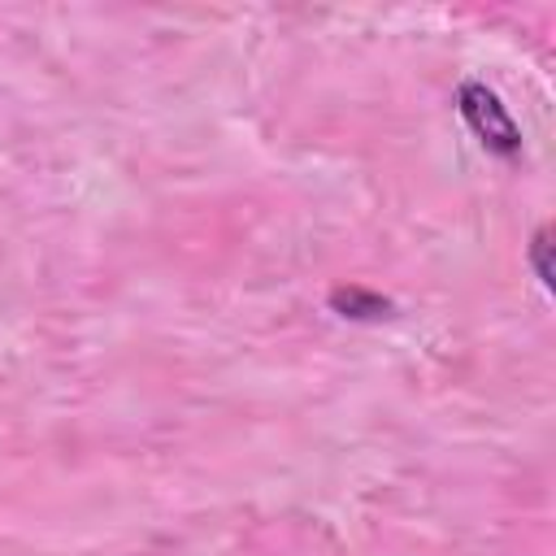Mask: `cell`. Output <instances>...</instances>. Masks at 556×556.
Wrapping results in <instances>:
<instances>
[{"label":"cell","instance_id":"6da1fadb","mask_svg":"<svg viewBox=\"0 0 556 556\" xmlns=\"http://www.w3.org/2000/svg\"><path fill=\"white\" fill-rule=\"evenodd\" d=\"M456 109H460L465 126L473 130V139H478L486 152H495V156H504V161L521 156V126L513 122L508 104H504L486 83L465 78V83L456 87Z\"/></svg>","mask_w":556,"mask_h":556},{"label":"cell","instance_id":"7a4b0ae2","mask_svg":"<svg viewBox=\"0 0 556 556\" xmlns=\"http://www.w3.org/2000/svg\"><path fill=\"white\" fill-rule=\"evenodd\" d=\"M330 308L339 317H352V321H378V317H391L395 304L378 291H365V287H334L330 291Z\"/></svg>","mask_w":556,"mask_h":556},{"label":"cell","instance_id":"3957f363","mask_svg":"<svg viewBox=\"0 0 556 556\" xmlns=\"http://www.w3.org/2000/svg\"><path fill=\"white\" fill-rule=\"evenodd\" d=\"M530 265H534V278L552 291L556 282V269H552V226H539L534 239H530Z\"/></svg>","mask_w":556,"mask_h":556}]
</instances>
